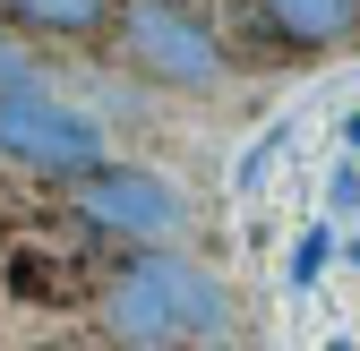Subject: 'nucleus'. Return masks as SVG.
<instances>
[{
	"label": "nucleus",
	"mask_w": 360,
	"mask_h": 351,
	"mask_svg": "<svg viewBox=\"0 0 360 351\" xmlns=\"http://www.w3.org/2000/svg\"><path fill=\"white\" fill-rule=\"evenodd\" d=\"M77 214L112 240H138V249H163L180 223H189V206H180L172 180H155V171H129V163H103L77 180Z\"/></svg>",
	"instance_id": "obj_4"
},
{
	"label": "nucleus",
	"mask_w": 360,
	"mask_h": 351,
	"mask_svg": "<svg viewBox=\"0 0 360 351\" xmlns=\"http://www.w3.org/2000/svg\"><path fill=\"white\" fill-rule=\"evenodd\" d=\"M0 154L43 171V180H86V171L112 163L103 128L86 112H69V103H52L43 86H9V95H0Z\"/></svg>",
	"instance_id": "obj_3"
},
{
	"label": "nucleus",
	"mask_w": 360,
	"mask_h": 351,
	"mask_svg": "<svg viewBox=\"0 0 360 351\" xmlns=\"http://www.w3.org/2000/svg\"><path fill=\"white\" fill-rule=\"evenodd\" d=\"M26 34H52V43H86V34H103L112 18V0H0Z\"/></svg>",
	"instance_id": "obj_6"
},
{
	"label": "nucleus",
	"mask_w": 360,
	"mask_h": 351,
	"mask_svg": "<svg viewBox=\"0 0 360 351\" xmlns=\"http://www.w3.org/2000/svg\"><path fill=\"white\" fill-rule=\"evenodd\" d=\"M9 274H18V291H26V300H60V257H34V249H26Z\"/></svg>",
	"instance_id": "obj_7"
},
{
	"label": "nucleus",
	"mask_w": 360,
	"mask_h": 351,
	"mask_svg": "<svg viewBox=\"0 0 360 351\" xmlns=\"http://www.w3.org/2000/svg\"><path fill=\"white\" fill-rule=\"evenodd\" d=\"M257 18L275 26L292 52H326L360 34V0H257Z\"/></svg>",
	"instance_id": "obj_5"
},
{
	"label": "nucleus",
	"mask_w": 360,
	"mask_h": 351,
	"mask_svg": "<svg viewBox=\"0 0 360 351\" xmlns=\"http://www.w3.org/2000/svg\"><path fill=\"white\" fill-rule=\"evenodd\" d=\"M318 266H326V232H309V240H300V257H292V274L309 283V274H318Z\"/></svg>",
	"instance_id": "obj_9"
},
{
	"label": "nucleus",
	"mask_w": 360,
	"mask_h": 351,
	"mask_svg": "<svg viewBox=\"0 0 360 351\" xmlns=\"http://www.w3.org/2000/svg\"><path fill=\"white\" fill-rule=\"evenodd\" d=\"M120 52L138 77L155 86H180V95H206L223 86V43L198 9H180V0H120Z\"/></svg>",
	"instance_id": "obj_2"
},
{
	"label": "nucleus",
	"mask_w": 360,
	"mask_h": 351,
	"mask_svg": "<svg viewBox=\"0 0 360 351\" xmlns=\"http://www.w3.org/2000/svg\"><path fill=\"white\" fill-rule=\"evenodd\" d=\"M232 317V291H223L198 257H172V249H146L103 283V334L120 351H189L206 334H223Z\"/></svg>",
	"instance_id": "obj_1"
},
{
	"label": "nucleus",
	"mask_w": 360,
	"mask_h": 351,
	"mask_svg": "<svg viewBox=\"0 0 360 351\" xmlns=\"http://www.w3.org/2000/svg\"><path fill=\"white\" fill-rule=\"evenodd\" d=\"M9 86H34V60L18 52V43H9V34H0V95H9Z\"/></svg>",
	"instance_id": "obj_8"
},
{
	"label": "nucleus",
	"mask_w": 360,
	"mask_h": 351,
	"mask_svg": "<svg viewBox=\"0 0 360 351\" xmlns=\"http://www.w3.org/2000/svg\"><path fill=\"white\" fill-rule=\"evenodd\" d=\"M189 351H240V343H223V334H206V343H189Z\"/></svg>",
	"instance_id": "obj_10"
},
{
	"label": "nucleus",
	"mask_w": 360,
	"mask_h": 351,
	"mask_svg": "<svg viewBox=\"0 0 360 351\" xmlns=\"http://www.w3.org/2000/svg\"><path fill=\"white\" fill-rule=\"evenodd\" d=\"M352 146H360V112H352Z\"/></svg>",
	"instance_id": "obj_11"
}]
</instances>
